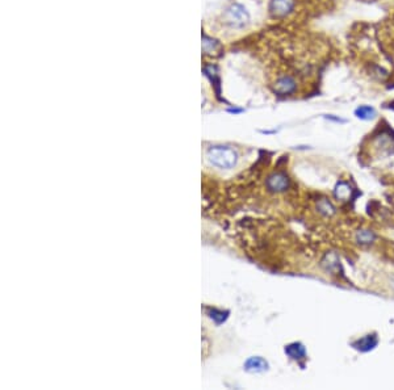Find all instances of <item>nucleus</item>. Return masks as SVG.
I'll list each match as a JSON object with an SVG mask.
<instances>
[{
	"label": "nucleus",
	"instance_id": "f257e3e1",
	"mask_svg": "<svg viewBox=\"0 0 394 390\" xmlns=\"http://www.w3.org/2000/svg\"><path fill=\"white\" fill-rule=\"evenodd\" d=\"M208 159L218 169H233L237 165L238 154L227 146H214L208 150Z\"/></svg>",
	"mask_w": 394,
	"mask_h": 390
},
{
	"label": "nucleus",
	"instance_id": "f03ea898",
	"mask_svg": "<svg viewBox=\"0 0 394 390\" xmlns=\"http://www.w3.org/2000/svg\"><path fill=\"white\" fill-rule=\"evenodd\" d=\"M248 20V13L241 4H233L225 13V23L231 28H243Z\"/></svg>",
	"mask_w": 394,
	"mask_h": 390
},
{
	"label": "nucleus",
	"instance_id": "7ed1b4c3",
	"mask_svg": "<svg viewBox=\"0 0 394 390\" xmlns=\"http://www.w3.org/2000/svg\"><path fill=\"white\" fill-rule=\"evenodd\" d=\"M272 90L279 96H289L297 91V80L291 75H281L276 79Z\"/></svg>",
	"mask_w": 394,
	"mask_h": 390
},
{
	"label": "nucleus",
	"instance_id": "20e7f679",
	"mask_svg": "<svg viewBox=\"0 0 394 390\" xmlns=\"http://www.w3.org/2000/svg\"><path fill=\"white\" fill-rule=\"evenodd\" d=\"M296 7V0H271L270 11L272 16L285 17L293 12Z\"/></svg>",
	"mask_w": 394,
	"mask_h": 390
},
{
	"label": "nucleus",
	"instance_id": "39448f33",
	"mask_svg": "<svg viewBox=\"0 0 394 390\" xmlns=\"http://www.w3.org/2000/svg\"><path fill=\"white\" fill-rule=\"evenodd\" d=\"M266 185L271 192H284L289 187V179L285 173H272L266 181Z\"/></svg>",
	"mask_w": 394,
	"mask_h": 390
},
{
	"label": "nucleus",
	"instance_id": "423d86ee",
	"mask_svg": "<svg viewBox=\"0 0 394 390\" xmlns=\"http://www.w3.org/2000/svg\"><path fill=\"white\" fill-rule=\"evenodd\" d=\"M245 369L248 373H262L268 369V363L260 356L248 357L245 363Z\"/></svg>",
	"mask_w": 394,
	"mask_h": 390
},
{
	"label": "nucleus",
	"instance_id": "0eeeda50",
	"mask_svg": "<svg viewBox=\"0 0 394 390\" xmlns=\"http://www.w3.org/2000/svg\"><path fill=\"white\" fill-rule=\"evenodd\" d=\"M334 196L341 201H349L355 196V189L345 181H339L334 189Z\"/></svg>",
	"mask_w": 394,
	"mask_h": 390
},
{
	"label": "nucleus",
	"instance_id": "6e6552de",
	"mask_svg": "<svg viewBox=\"0 0 394 390\" xmlns=\"http://www.w3.org/2000/svg\"><path fill=\"white\" fill-rule=\"evenodd\" d=\"M285 353L288 356L296 360V362H300V360H305L306 359V348L304 347V344L301 343H291V344L285 345Z\"/></svg>",
	"mask_w": 394,
	"mask_h": 390
},
{
	"label": "nucleus",
	"instance_id": "1a4fd4ad",
	"mask_svg": "<svg viewBox=\"0 0 394 390\" xmlns=\"http://www.w3.org/2000/svg\"><path fill=\"white\" fill-rule=\"evenodd\" d=\"M377 343H378L377 337H376L374 334H372V335H366V337L360 338V339L355 341L352 345L356 349L361 351V352H368L370 349H373L374 347L377 345Z\"/></svg>",
	"mask_w": 394,
	"mask_h": 390
},
{
	"label": "nucleus",
	"instance_id": "9d476101",
	"mask_svg": "<svg viewBox=\"0 0 394 390\" xmlns=\"http://www.w3.org/2000/svg\"><path fill=\"white\" fill-rule=\"evenodd\" d=\"M355 116L363 121H369L376 117V109L370 105H360L355 109Z\"/></svg>",
	"mask_w": 394,
	"mask_h": 390
},
{
	"label": "nucleus",
	"instance_id": "9b49d317",
	"mask_svg": "<svg viewBox=\"0 0 394 390\" xmlns=\"http://www.w3.org/2000/svg\"><path fill=\"white\" fill-rule=\"evenodd\" d=\"M339 258L335 252H330L324 256L323 262H322V266H323L327 271L330 272H337L339 269Z\"/></svg>",
	"mask_w": 394,
	"mask_h": 390
},
{
	"label": "nucleus",
	"instance_id": "f8f14e48",
	"mask_svg": "<svg viewBox=\"0 0 394 390\" xmlns=\"http://www.w3.org/2000/svg\"><path fill=\"white\" fill-rule=\"evenodd\" d=\"M317 209H318V212H320V214H323L326 217H331V216L335 214V206L328 201V200H326V198H322V200L318 201V204H317Z\"/></svg>",
	"mask_w": 394,
	"mask_h": 390
},
{
	"label": "nucleus",
	"instance_id": "ddd939ff",
	"mask_svg": "<svg viewBox=\"0 0 394 390\" xmlns=\"http://www.w3.org/2000/svg\"><path fill=\"white\" fill-rule=\"evenodd\" d=\"M218 49H220V45H218L217 41H214V40L206 37V36L202 37V50H204L206 54L217 53Z\"/></svg>",
	"mask_w": 394,
	"mask_h": 390
},
{
	"label": "nucleus",
	"instance_id": "4468645a",
	"mask_svg": "<svg viewBox=\"0 0 394 390\" xmlns=\"http://www.w3.org/2000/svg\"><path fill=\"white\" fill-rule=\"evenodd\" d=\"M374 238H376V235L373 234V231L370 230H359L356 233L357 242L361 244H369L373 242Z\"/></svg>",
	"mask_w": 394,
	"mask_h": 390
},
{
	"label": "nucleus",
	"instance_id": "2eb2a0df",
	"mask_svg": "<svg viewBox=\"0 0 394 390\" xmlns=\"http://www.w3.org/2000/svg\"><path fill=\"white\" fill-rule=\"evenodd\" d=\"M227 314H229L227 312L223 313V312H221V310L213 309V310L209 313V317L214 320V322H216V323L220 324V323H222V322H225L226 318H227Z\"/></svg>",
	"mask_w": 394,
	"mask_h": 390
},
{
	"label": "nucleus",
	"instance_id": "dca6fc26",
	"mask_svg": "<svg viewBox=\"0 0 394 390\" xmlns=\"http://www.w3.org/2000/svg\"><path fill=\"white\" fill-rule=\"evenodd\" d=\"M326 119L330 120V121H334V122H339V123L345 122V119H341V117H334V116H326Z\"/></svg>",
	"mask_w": 394,
	"mask_h": 390
}]
</instances>
